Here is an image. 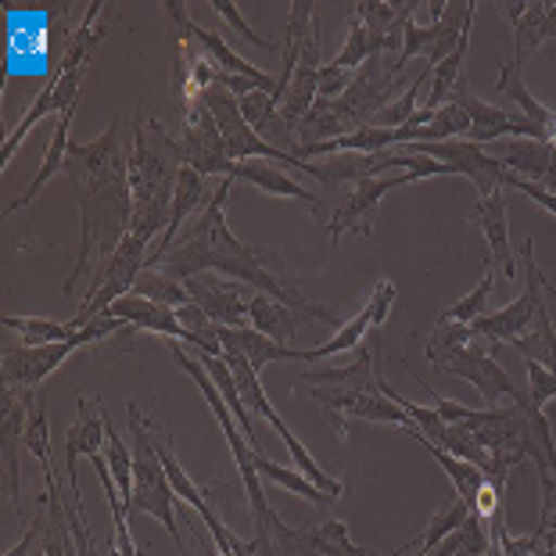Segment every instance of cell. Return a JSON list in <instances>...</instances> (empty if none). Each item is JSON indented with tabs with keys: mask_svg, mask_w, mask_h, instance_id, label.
<instances>
[{
	"mask_svg": "<svg viewBox=\"0 0 556 556\" xmlns=\"http://www.w3.org/2000/svg\"><path fill=\"white\" fill-rule=\"evenodd\" d=\"M65 176L73 180L79 201V255L62 291L73 294L76 283L90 274L115 248L126 241L134 227V194H129V151L123 148V123L112 119L98 140H73Z\"/></svg>",
	"mask_w": 556,
	"mask_h": 556,
	"instance_id": "cell-1",
	"label": "cell"
},
{
	"mask_svg": "<svg viewBox=\"0 0 556 556\" xmlns=\"http://www.w3.org/2000/svg\"><path fill=\"white\" fill-rule=\"evenodd\" d=\"M230 184L233 180H219L216 191H212L205 212L198 216V223L191 230H184L176 244L165 252L162 258V274H169L173 280H191L198 274H219V277H230V280H241L248 283L252 291H263L269 299H277L283 305H291L294 313L305 316L309 324H330V327H341V319L316 305L313 299H305L291 288L288 280H280L269 263L274 255L266 248H255V244H244L230 233L227 227V198H230Z\"/></svg>",
	"mask_w": 556,
	"mask_h": 556,
	"instance_id": "cell-2",
	"label": "cell"
},
{
	"mask_svg": "<svg viewBox=\"0 0 556 556\" xmlns=\"http://www.w3.org/2000/svg\"><path fill=\"white\" fill-rule=\"evenodd\" d=\"M180 169V140L165 134L162 123L144 119V112H137L134 126H129V194H134L129 233H137L140 241L151 244L155 233H165L169 227Z\"/></svg>",
	"mask_w": 556,
	"mask_h": 556,
	"instance_id": "cell-3",
	"label": "cell"
},
{
	"mask_svg": "<svg viewBox=\"0 0 556 556\" xmlns=\"http://www.w3.org/2000/svg\"><path fill=\"white\" fill-rule=\"evenodd\" d=\"M101 11H104V0H90L87 15H83L79 26L68 33V43H65L62 58H58L54 76L47 79L40 98L29 104L26 115H22L18 126H15V134H11L4 140V148H0V162L4 165H11V159L18 155V148L26 144V137L33 134V126H37L43 115H51V112L58 115V112H65L68 104L79 101V83H83V76H87V65H90L93 51H98L101 40H104V29L98 26Z\"/></svg>",
	"mask_w": 556,
	"mask_h": 556,
	"instance_id": "cell-4",
	"label": "cell"
},
{
	"mask_svg": "<svg viewBox=\"0 0 556 556\" xmlns=\"http://www.w3.org/2000/svg\"><path fill=\"white\" fill-rule=\"evenodd\" d=\"M126 424H129V445H134V500H129V514L159 517L176 546L184 549L180 525H176V506H180V500H176L169 475H165L162 459L155 453V442H151L148 417L140 413L137 402L126 406Z\"/></svg>",
	"mask_w": 556,
	"mask_h": 556,
	"instance_id": "cell-5",
	"label": "cell"
},
{
	"mask_svg": "<svg viewBox=\"0 0 556 556\" xmlns=\"http://www.w3.org/2000/svg\"><path fill=\"white\" fill-rule=\"evenodd\" d=\"M520 258H525V269H528V291L514 299L510 305H503V309L495 313H484L481 319L470 324V338L481 341V345H514L517 338H525L531 324H535V313L546 305L549 299H556V288L542 277V269L535 263V241L525 238L520 241Z\"/></svg>",
	"mask_w": 556,
	"mask_h": 556,
	"instance_id": "cell-6",
	"label": "cell"
},
{
	"mask_svg": "<svg viewBox=\"0 0 556 556\" xmlns=\"http://www.w3.org/2000/svg\"><path fill=\"white\" fill-rule=\"evenodd\" d=\"M123 324L112 319L109 313L98 316L93 324H87L79 330L73 341H62V345H40V349H29V345H4V359H0V374H4V388L11 392H33L37 384H43L58 366H62L76 349H87L93 341L115 334Z\"/></svg>",
	"mask_w": 556,
	"mask_h": 556,
	"instance_id": "cell-7",
	"label": "cell"
},
{
	"mask_svg": "<svg viewBox=\"0 0 556 556\" xmlns=\"http://www.w3.org/2000/svg\"><path fill=\"white\" fill-rule=\"evenodd\" d=\"M148 252H151L148 241H140L137 233H126V241L98 266V274H93L87 294H83L79 313L68 319V327L83 330L87 324H93L98 316L109 313L112 302H119L123 294L134 291L137 277L144 274V266H148Z\"/></svg>",
	"mask_w": 556,
	"mask_h": 556,
	"instance_id": "cell-8",
	"label": "cell"
},
{
	"mask_svg": "<svg viewBox=\"0 0 556 556\" xmlns=\"http://www.w3.org/2000/svg\"><path fill=\"white\" fill-rule=\"evenodd\" d=\"M309 395L319 402L324 417L330 420L338 438H349V420H374V424H392L399 431H409L417 438V424L409 420V413L399 402L388 399L381 388L377 392H349V388H324L309 384Z\"/></svg>",
	"mask_w": 556,
	"mask_h": 556,
	"instance_id": "cell-9",
	"label": "cell"
},
{
	"mask_svg": "<svg viewBox=\"0 0 556 556\" xmlns=\"http://www.w3.org/2000/svg\"><path fill=\"white\" fill-rule=\"evenodd\" d=\"M431 366L438 374H448V377H459V381H470L484 395L492 409H500V399H510V402H525L528 395L520 392L514 384V377L503 370L500 359L492 356L489 345H459L453 352H442V356H434Z\"/></svg>",
	"mask_w": 556,
	"mask_h": 556,
	"instance_id": "cell-10",
	"label": "cell"
},
{
	"mask_svg": "<svg viewBox=\"0 0 556 556\" xmlns=\"http://www.w3.org/2000/svg\"><path fill=\"white\" fill-rule=\"evenodd\" d=\"M180 155H184V165H191L194 173H201L208 180V176H219V180H230L233 173V159L227 155V144H223L219 137V126L212 119L205 98L198 104H191L187 112H180Z\"/></svg>",
	"mask_w": 556,
	"mask_h": 556,
	"instance_id": "cell-11",
	"label": "cell"
},
{
	"mask_svg": "<svg viewBox=\"0 0 556 556\" xmlns=\"http://www.w3.org/2000/svg\"><path fill=\"white\" fill-rule=\"evenodd\" d=\"M448 101H456L459 109H464L470 115V134L464 140H470V144H500V140H510V137H531V140H549L546 137V129L535 126L531 119H525L520 112H510V109H500V104H489V101H481L475 98L467 87H464V79L456 83V90H453V98Z\"/></svg>",
	"mask_w": 556,
	"mask_h": 556,
	"instance_id": "cell-12",
	"label": "cell"
},
{
	"mask_svg": "<svg viewBox=\"0 0 556 556\" xmlns=\"http://www.w3.org/2000/svg\"><path fill=\"white\" fill-rule=\"evenodd\" d=\"M413 184L409 173H399V176H370V180H359L352 187V194L341 201L334 208V216L327 223V241L338 244L341 233H359V238H374V216H377V205L384 201V194H392L395 187H406Z\"/></svg>",
	"mask_w": 556,
	"mask_h": 556,
	"instance_id": "cell-13",
	"label": "cell"
},
{
	"mask_svg": "<svg viewBox=\"0 0 556 556\" xmlns=\"http://www.w3.org/2000/svg\"><path fill=\"white\" fill-rule=\"evenodd\" d=\"M165 15H169V22L176 26V33H184V37H191L198 43V51H205L212 58V65L219 68V73H230V76H244V79H252L258 83L266 93H274L277 90V79L263 73V68H255L252 62H244V58L238 51H230L227 40L219 37V33H212V29H201L198 22L187 15V8L180 4V0H165Z\"/></svg>",
	"mask_w": 556,
	"mask_h": 556,
	"instance_id": "cell-14",
	"label": "cell"
},
{
	"mask_svg": "<svg viewBox=\"0 0 556 556\" xmlns=\"http://www.w3.org/2000/svg\"><path fill=\"white\" fill-rule=\"evenodd\" d=\"M104 442H109V420H104L101 399L93 402L87 395L76 399V420L73 428L65 431V481L73 500L79 503V481H76V464L79 459H93L104 453Z\"/></svg>",
	"mask_w": 556,
	"mask_h": 556,
	"instance_id": "cell-15",
	"label": "cell"
},
{
	"mask_svg": "<svg viewBox=\"0 0 556 556\" xmlns=\"http://www.w3.org/2000/svg\"><path fill=\"white\" fill-rule=\"evenodd\" d=\"M191 302H198L201 309L212 316V324L219 327H244L248 319V302H252V288L241 280L219 277V274H198L191 280H184Z\"/></svg>",
	"mask_w": 556,
	"mask_h": 556,
	"instance_id": "cell-16",
	"label": "cell"
},
{
	"mask_svg": "<svg viewBox=\"0 0 556 556\" xmlns=\"http://www.w3.org/2000/svg\"><path fill=\"white\" fill-rule=\"evenodd\" d=\"M26 420H29V392L15 395L4 388V420H0V464H4V500L11 510L18 514V445L26 438Z\"/></svg>",
	"mask_w": 556,
	"mask_h": 556,
	"instance_id": "cell-17",
	"label": "cell"
},
{
	"mask_svg": "<svg viewBox=\"0 0 556 556\" xmlns=\"http://www.w3.org/2000/svg\"><path fill=\"white\" fill-rule=\"evenodd\" d=\"M109 316L119 319V324H126L129 330H148V334H162V338L180 341V345L191 349V334L184 330L180 316H176V309H169V305H162V302L140 299V294H123L119 302H112Z\"/></svg>",
	"mask_w": 556,
	"mask_h": 556,
	"instance_id": "cell-18",
	"label": "cell"
},
{
	"mask_svg": "<svg viewBox=\"0 0 556 556\" xmlns=\"http://www.w3.org/2000/svg\"><path fill=\"white\" fill-rule=\"evenodd\" d=\"M467 223L481 227L484 241H489V258H492V266L503 269V280H514L517 266H514V252H510V223H506V198H503V191L481 198L478 205L467 212Z\"/></svg>",
	"mask_w": 556,
	"mask_h": 556,
	"instance_id": "cell-19",
	"label": "cell"
},
{
	"mask_svg": "<svg viewBox=\"0 0 556 556\" xmlns=\"http://www.w3.org/2000/svg\"><path fill=\"white\" fill-rule=\"evenodd\" d=\"M219 345L223 352H241L255 374H263L269 363H299V349L280 345V341L258 334L255 327H219Z\"/></svg>",
	"mask_w": 556,
	"mask_h": 556,
	"instance_id": "cell-20",
	"label": "cell"
},
{
	"mask_svg": "<svg viewBox=\"0 0 556 556\" xmlns=\"http://www.w3.org/2000/svg\"><path fill=\"white\" fill-rule=\"evenodd\" d=\"M546 8H549V0H531V4H528V0H514V4H503L506 18L514 22V58H510V62L517 68H525L528 58L539 51V43L549 40Z\"/></svg>",
	"mask_w": 556,
	"mask_h": 556,
	"instance_id": "cell-21",
	"label": "cell"
},
{
	"mask_svg": "<svg viewBox=\"0 0 556 556\" xmlns=\"http://www.w3.org/2000/svg\"><path fill=\"white\" fill-rule=\"evenodd\" d=\"M377 363V341L374 349H356V359L349 366H324V370H305L302 381L324 384V388H349V392H377L381 377L374 370Z\"/></svg>",
	"mask_w": 556,
	"mask_h": 556,
	"instance_id": "cell-22",
	"label": "cell"
},
{
	"mask_svg": "<svg viewBox=\"0 0 556 556\" xmlns=\"http://www.w3.org/2000/svg\"><path fill=\"white\" fill-rule=\"evenodd\" d=\"M230 180H244V184H255L258 191H266V194H274V198H299L305 201V205H313L319 208V198L313 191H305L302 184H294L288 173L277 169L274 162H266V159H252V162H233V173H230Z\"/></svg>",
	"mask_w": 556,
	"mask_h": 556,
	"instance_id": "cell-23",
	"label": "cell"
},
{
	"mask_svg": "<svg viewBox=\"0 0 556 556\" xmlns=\"http://www.w3.org/2000/svg\"><path fill=\"white\" fill-rule=\"evenodd\" d=\"M248 324H252L258 334L274 338V341H280V345H283V341L299 334V330L309 324V319L294 313L291 305H283L277 299H269V294L255 291L252 302H248Z\"/></svg>",
	"mask_w": 556,
	"mask_h": 556,
	"instance_id": "cell-24",
	"label": "cell"
},
{
	"mask_svg": "<svg viewBox=\"0 0 556 556\" xmlns=\"http://www.w3.org/2000/svg\"><path fill=\"white\" fill-rule=\"evenodd\" d=\"M384 51H388L384 40L374 37V33L349 11V37H345V43H341V51L327 62V68H338V73H359L370 58L384 54Z\"/></svg>",
	"mask_w": 556,
	"mask_h": 556,
	"instance_id": "cell-25",
	"label": "cell"
},
{
	"mask_svg": "<svg viewBox=\"0 0 556 556\" xmlns=\"http://www.w3.org/2000/svg\"><path fill=\"white\" fill-rule=\"evenodd\" d=\"M417 442H424V448L442 464V470L448 475V481H453V489H456V500L467 506V510H475V503H478V492L484 489V481H489V475H484L481 467L475 464H467V459H456V456H448L445 448H438L434 442H428V438H417Z\"/></svg>",
	"mask_w": 556,
	"mask_h": 556,
	"instance_id": "cell-26",
	"label": "cell"
},
{
	"mask_svg": "<svg viewBox=\"0 0 556 556\" xmlns=\"http://www.w3.org/2000/svg\"><path fill=\"white\" fill-rule=\"evenodd\" d=\"M495 90L503 93V98H510L514 104H517V112L525 115V119H531L535 126H542V129H549V123H553V109H546L535 93L528 90V83H525V76H520V68L514 65V62H506L503 65V73H500V83H495Z\"/></svg>",
	"mask_w": 556,
	"mask_h": 556,
	"instance_id": "cell-27",
	"label": "cell"
},
{
	"mask_svg": "<svg viewBox=\"0 0 556 556\" xmlns=\"http://www.w3.org/2000/svg\"><path fill=\"white\" fill-rule=\"evenodd\" d=\"M255 470H258V478L269 481V484H280L283 492H294V495H302V500H309L313 506H330L334 500L324 492V489H316V484L302 475V470H288V467H280L274 464L269 456L263 453H255Z\"/></svg>",
	"mask_w": 556,
	"mask_h": 556,
	"instance_id": "cell-28",
	"label": "cell"
},
{
	"mask_svg": "<svg viewBox=\"0 0 556 556\" xmlns=\"http://www.w3.org/2000/svg\"><path fill=\"white\" fill-rule=\"evenodd\" d=\"M366 330H374V316L370 309H363L349 319V324H341L334 330V338L324 341V345H316V349H305L299 352V363H313V359H327V356H338V352H352V349H363V338H366Z\"/></svg>",
	"mask_w": 556,
	"mask_h": 556,
	"instance_id": "cell-29",
	"label": "cell"
},
{
	"mask_svg": "<svg viewBox=\"0 0 556 556\" xmlns=\"http://www.w3.org/2000/svg\"><path fill=\"white\" fill-rule=\"evenodd\" d=\"M514 349L525 359H535L542 366H549V370H556V327L549 319V302L535 313V324H531L528 334L514 341Z\"/></svg>",
	"mask_w": 556,
	"mask_h": 556,
	"instance_id": "cell-30",
	"label": "cell"
},
{
	"mask_svg": "<svg viewBox=\"0 0 556 556\" xmlns=\"http://www.w3.org/2000/svg\"><path fill=\"white\" fill-rule=\"evenodd\" d=\"M4 327L15 330V334L26 341L29 349L40 345H62V341H73L79 330L68 324H58V319H40V316H4Z\"/></svg>",
	"mask_w": 556,
	"mask_h": 556,
	"instance_id": "cell-31",
	"label": "cell"
},
{
	"mask_svg": "<svg viewBox=\"0 0 556 556\" xmlns=\"http://www.w3.org/2000/svg\"><path fill=\"white\" fill-rule=\"evenodd\" d=\"M176 316H180L184 330L191 334V349H198V356L205 359H219L223 356V345H219V324H212V316L201 309L198 302H187L176 309Z\"/></svg>",
	"mask_w": 556,
	"mask_h": 556,
	"instance_id": "cell-32",
	"label": "cell"
},
{
	"mask_svg": "<svg viewBox=\"0 0 556 556\" xmlns=\"http://www.w3.org/2000/svg\"><path fill=\"white\" fill-rule=\"evenodd\" d=\"M492 288H495V266L492 258H484V269H481V283L470 294H464L453 309H445L438 316V324H475V319L484 316V305L492 299Z\"/></svg>",
	"mask_w": 556,
	"mask_h": 556,
	"instance_id": "cell-33",
	"label": "cell"
},
{
	"mask_svg": "<svg viewBox=\"0 0 556 556\" xmlns=\"http://www.w3.org/2000/svg\"><path fill=\"white\" fill-rule=\"evenodd\" d=\"M129 294H140V299H151V302H162L169 305V309H180V305L191 302V294L180 280H173L169 274H162V269H144V274L137 277L134 291Z\"/></svg>",
	"mask_w": 556,
	"mask_h": 556,
	"instance_id": "cell-34",
	"label": "cell"
},
{
	"mask_svg": "<svg viewBox=\"0 0 556 556\" xmlns=\"http://www.w3.org/2000/svg\"><path fill=\"white\" fill-rule=\"evenodd\" d=\"M467 517H470V510L464 503H448V506H442L434 517H431V525H428V531H424V539H420V553H431L438 542H445L453 531H459L467 525Z\"/></svg>",
	"mask_w": 556,
	"mask_h": 556,
	"instance_id": "cell-35",
	"label": "cell"
},
{
	"mask_svg": "<svg viewBox=\"0 0 556 556\" xmlns=\"http://www.w3.org/2000/svg\"><path fill=\"white\" fill-rule=\"evenodd\" d=\"M556 531V475L553 470H539V525L535 535H553Z\"/></svg>",
	"mask_w": 556,
	"mask_h": 556,
	"instance_id": "cell-36",
	"label": "cell"
},
{
	"mask_svg": "<svg viewBox=\"0 0 556 556\" xmlns=\"http://www.w3.org/2000/svg\"><path fill=\"white\" fill-rule=\"evenodd\" d=\"M212 8H216L219 15L227 18L230 26L238 29V33H241V37H244L248 43H252V47H258V51H277V43H274V40H263V37H258V33H255L252 26H248V22H244V15H241V11H238V4H230V0H212Z\"/></svg>",
	"mask_w": 556,
	"mask_h": 556,
	"instance_id": "cell-37",
	"label": "cell"
},
{
	"mask_svg": "<svg viewBox=\"0 0 556 556\" xmlns=\"http://www.w3.org/2000/svg\"><path fill=\"white\" fill-rule=\"evenodd\" d=\"M395 283L392 280H377L374 283V291H370V299H366V309H370L374 316V330H381L384 327V319L388 313H392V305H395Z\"/></svg>",
	"mask_w": 556,
	"mask_h": 556,
	"instance_id": "cell-38",
	"label": "cell"
},
{
	"mask_svg": "<svg viewBox=\"0 0 556 556\" xmlns=\"http://www.w3.org/2000/svg\"><path fill=\"white\" fill-rule=\"evenodd\" d=\"M500 187H514V191L528 194L531 201H535V205L546 208L549 216H556V194H553V191H546V187H539V184H531V180H520V176H514V173H503Z\"/></svg>",
	"mask_w": 556,
	"mask_h": 556,
	"instance_id": "cell-39",
	"label": "cell"
},
{
	"mask_svg": "<svg viewBox=\"0 0 556 556\" xmlns=\"http://www.w3.org/2000/svg\"><path fill=\"white\" fill-rule=\"evenodd\" d=\"M546 137L556 140V115H553V123H549V129H546Z\"/></svg>",
	"mask_w": 556,
	"mask_h": 556,
	"instance_id": "cell-40",
	"label": "cell"
}]
</instances>
